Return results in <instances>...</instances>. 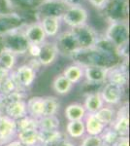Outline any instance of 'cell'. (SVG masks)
<instances>
[{
  "label": "cell",
  "mask_w": 130,
  "mask_h": 146,
  "mask_svg": "<svg viewBox=\"0 0 130 146\" xmlns=\"http://www.w3.org/2000/svg\"><path fill=\"white\" fill-rule=\"evenodd\" d=\"M59 109V102L53 96H44V115L46 116H53L56 115Z\"/></svg>",
  "instance_id": "32"
},
{
  "label": "cell",
  "mask_w": 130,
  "mask_h": 146,
  "mask_svg": "<svg viewBox=\"0 0 130 146\" xmlns=\"http://www.w3.org/2000/svg\"><path fill=\"white\" fill-rule=\"evenodd\" d=\"M64 1H68V0H64Z\"/></svg>",
  "instance_id": "43"
},
{
  "label": "cell",
  "mask_w": 130,
  "mask_h": 146,
  "mask_svg": "<svg viewBox=\"0 0 130 146\" xmlns=\"http://www.w3.org/2000/svg\"><path fill=\"white\" fill-rule=\"evenodd\" d=\"M112 129L119 136H128L129 133V117L127 105L121 107V109L115 114L114 121L110 125Z\"/></svg>",
  "instance_id": "13"
},
{
  "label": "cell",
  "mask_w": 130,
  "mask_h": 146,
  "mask_svg": "<svg viewBox=\"0 0 130 146\" xmlns=\"http://www.w3.org/2000/svg\"><path fill=\"white\" fill-rule=\"evenodd\" d=\"M99 136L105 146H113L119 137V135L112 129L111 126L105 127V129H103V131Z\"/></svg>",
  "instance_id": "33"
},
{
  "label": "cell",
  "mask_w": 130,
  "mask_h": 146,
  "mask_svg": "<svg viewBox=\"0 0 130 146\" xmlns=\"http://www.w3.org/2000/svg\"><path fill=\"white\" fill-rule=\"evenodd\" d=\"M1 36L3 48L11 52L14 55H24L27 53L29 43L22 31H20V28L12 30Z\"/></svg>",
  "instance_id": "2"
},
{
  "label": "cell",
  "mask_w": 130,
  "mask_h": 146,
  "mask_svg": "<svg viewBox=\"0 0 130 146\" xmlns=\"http://www.w3.org/2000/svg\"><path fill=\"white\" fill-rule=\"evenodd\" d=\"M16 56L11 52L3 49L0 52V70L5 73H10L15 67Z\"/></svg>",
  "instance_id": "26"
},
{
  "label": "cell",
  "mask_w": 130,
  "mask_h": 146,
  "mask_svg": "<svg viewBox=\"0 0 130 146\" xmlns=\"http://www.w3.org/2000/svg\"><path fill=\"white\" fill-rule=\"evenodd\" d=\"M62 75L73 85L77 84L84 78V67L80 64H71L65 68Z\"/></svg>",
  "instance_id": "27"
},
{
  "label": "cell",
  "mask_w": 130,
  "mask_h": 146,
  "mask_svg": "<svg viewBox=\"0 0 130 146\" xmlns=\"http://www.w3.org/2000/svg\"><path fill=\"white\" fill-rule=\"evenodd\" d=\"M104 11L111 22H126L128 15V2L127 0H109Z\"/></svg>",
  "instance_id": "7"
},
{
  "label": "cell",
  "mask_w": 130,
  "mask_h": 146,
  "mask_svg": "<svg viewBox=\"0 0 130 146\" xmlns=\"http://www.w3.org/2000/svg\"><path fill=\"white\" fill-rule=\"evenodd\" d=\"M12 74H13L14 79L16 82L18 86L23 90L32 86L37 76L36 69L31 67L29 64L20 65L15 71L12 72Z\"/></svg>",
  "instance_id": "9"
},
{
  "label": "cell",
  "mask_w": 130,
  "mask_h": 146,
  "mask_svg": "<svg viewBox=\"0 0 130 146\" xmlns=\"http://www.w3.org/2000/svg\"><path fill=\"white\" fill-rule=\"evenodd\" d=\"M24 35L26 37L29 44H35V45H41L46 41V34H45L43 28L40 23H32L26 27L24 30Z\"/></svg>",
  "instance_id": "17"
},
{
  "label": "cell",
  "mask_w": 130,
  "mask_h": 146,
  "mask_svg": "<svg viewBox=\"0 0 130 146\" xmlns=\"http://www.w3.org/2000/svg\"><path fill=\"white\" fill-rule=\"evenodd\" d=\"M65 117L70 121H81L84 120L86 115V109H84V105L80 104V103H71L65 108Z\"/></svg>",
  "instance_id": "25"
},
{
  "label": "cell",
  "mask_w": 130,
  "mask_h": 146,
  "mask_svg": "<svg viewBox=\"0 0 130 146\" xmlns=\"http://www.w3.org/2000/svg\"><path fill=\"white\" fill-rule=\"evenodd\" d=\"M0 146H2V145H0Z\"/></svg>",
  "instance_id": "44"
},
{
  "label": "cell",
  "mask_w": 130,
  "mask_h": 146,
  "mask_svg": "<svg viewBox=\"0 0 130 146\" xmlns=\"http://www.w3.org/2000/svg\"><path fill=\"white\" fill-rule=\"evenodd\" d=\"M107 82L113 83L124 88L128 82V72L126 66L123 64H117L109 68L107 75Z\"/></svg>",
  "instance_id": "16"
},
{
  "label": "cell",
  "mask_w": 130,
  "mask_h": 146,
  "mask_svg": "<svg viewBox=\"0 0 130 146\" xmlns=\"http://www.w3.org/2000/svg\"><path fill=\"white\" fill-rule=\"evenodd\" d=\"M55 46L58 50V53H61L65 56H71L75 52L80 50V47L78 45V42L75 38L74 34L71 30L61 32L60 34H57Z\"/></svg>",
  "instance_id": "8"
},
{
  "label": "cell",
  "mask_w": 130,
  "mask_h": 146,
  "mask_svg": "<svg viewBox=\"0 0 130 146\" xmlns=\"http://www.w3.org/2000/svg\"><path fill=\"white\" fill-rule=\"evenodd\" d=\"M60 19L70 28L78 27L86 23L88 20V12L84 7L71 3Z\"/></svg>",
  "instance_id": "5"
},
{
  "label": "cell",
  "mask_w": 130,
  "mask_h": 146,
  "mask_svg": "<svg viewBox=\"0 0 130 146\" xmlns=\"http://www.w3.org/2000/svg\"><path fill=\"white\" fill-rule=\"evenodd\" d=\"M60 121L55 115L46 116L38 119V129L40 131H53L59 129Z\"/></svg>",
  "instance_id": "30"
},
{
  "label": "cell",
  "mask_w": 130,
  "mask_h": 146,
  "mask_svg": "<svg viewBox=\"0 0 130 146\" xmlns=\"http://www.w3.org/2000/svg\"><path fill=\"white\" fill-rule=\"evenodd\" d=\"M3 146H25V145H23L22 143L20 142L18 140H12L10 142L4 144Z\"/></svg>",
  "instance_id": "39"
},
{
  "label": "cell",
  "mask_w": 130,
  "mask_h": 146,
  "mask_svg": "<svg viewBox=\"0 0 130 146\" xmlns=\"http://www.w3.org/2000/svg\"><path fill=\"white\" fill-rule=\"evenodd\" d=\"M4 100H5L4 113L6 116L16 121L27 115L26 101L24 100L23 90L16 92Z\"/></svg>",
  "instance_id": "3"
},
{
  "label": "cell",
  "mask_w": 130,
  "mask_h": 146,
  "mask_svg": "<svg viewBox=\"0 0 130 146\" xmlns=\"http://www.w3.org/2000/svg\"><path fill=\"white\" fill-rule=\"evenodd\" d=\"M123 91L124 88L119 86V85L107 82L101 90L100 95L104 102L110 105H114L117 104L120 101L122 95H123Z\"/></svg>",
  "instance_id": "14"
},
{
  "label": "cell",
  "mask_w": 130,
  "mask_h": 146,
  "mask_svg": "<svg viewBox=\"0 0 130 146\" xmlns=\"http://www.w3.org/2000/svg\"><path fill=\"white\" fill-rule=\"evenodd\" d=\"M40 52V45H35V44H29L27 54L30 55L33 58H37Z\"/></svg>",
  "instance_id": "37"
},
{
  "label": "cell",
  "mask_w": 130,
  "mask_h": 146,
  "mask_svg": "<svg viewBox=\"0 0 130 146\" xmlns=\"http://www.w3.org/2000/svg\"><path fill=\"white\" fill-rule=\"evenodd\" d=\"M18 140L25 146H40L39 129H29L16 131Z\"/></svg>",
  "instance_id": "20"
},
{
  "label": "cell",
  "mask_w": 130,
  "mask_h": 146,
  "mask_svg": "<svg viewBox=\"0 0 130 146\" xmlns=\"http://www.w3.org/2000/svg\"><path fill=\"white\" fill-rule=\"evenodd\" d=\"M84 118H86L84 127H86V131L88 133V135H100L103 129H105V126L96 118L95 115L88 113V115Z\"/></svg>",
  "instance_id": "24"
},
{
  "label": "cell",
  "mask_w": 130,
  "mask_h": 146,
  "mask_svg": "<svg viewBox=\"0 0 130 146\" xmlns=\"http://www.w3.org/2000/svg\"><path fill=\"white\" fill-rule=\"evenodd\" d=\"M61 19L57 17H44L40 19V25L47 37L57 36L60 28Z\"/></svg>",
  "instance_id": "18"
},
{
  "label": "cell",
  "mask_w": 130,
  "mask_h": 146,
  "mask_svg": "<svg viewBox=\"0 0 130 146\" xmlns=\"http://www.w3.org/2000/svg\"><path fill=\"white\" fill-rule=\"evenodd\" d=\"M94 115H95L96 118H97L104 126L108 127L112 124L113 121H114L115 112L114 111V109L111 108L110 106H106V107L103 106L96 113H94Z\"/></svg>",
  "instance_id": "31"
},
{
  "label": "cell",
  "mask_w": 130,
  "mask_h": 146,
  "mask_svg": "<svg viewBox=\"0 0 130 146\" xmlns=\"http://www.w3.org/2000/svg\"><path fill=\"white\" fill-rule=\"evenodd\" d=\"M27 115L32 118L40 119L44 115V96H33L26 101Z\"/></svg>",
  "instance_id": "19"
},
{
  "label": "cell",
  "mask_w": 130,
  "mask_h": 146,
  "mask_svg": "<svg viewBox=\"0 0 130 146\" xmlns=\"http://www.w3.org/2000/svg\"><path fill=\"white\" fill-rule=\"evenodd\" d=\"M104 105V101L101 98L100 92H95V93H90L86 96L84 100V107L86 111L91 114H94L98 111L100 108H102Z\"/></svg>",
  "instance_id": "22"
},
{
  "label": "cell",
  "mask_w": 130,
  "mask_h": 146,
  "mask_svg": "<svg viewBox=\"0 0 130 146\" xmlns=\"http://www.w3.org/2000/svg\"><path fill=\"white\" fill-rule=\"evenodd\" d=\"M7 74H8V73H5V72H3V71H1V70H0V81H1V80L3 79Z\"/></svg>",
  "instance_id": "41"
},
{
  "label": "cell",
  "mask_w": 130,
  "mask_h": 146,
  "mask_svg": "<svg viewBox=\"0 0 130 146\" xmlns=\"http://www.w3.org/2000/svg\"><path fill=\"white\" fill-rule=\"evenodd\" d=\"M70 4L69 1H64V0H44L35 9V12L40 19L44 17L61 18Z\"/></svg>",
  "instance_id": "4"
},
{
  "label": "cell",
  "mask_w": 130,
  "mask_h": 146,
  "mask_svg": "<svg viewBox=\"0 0 130 146\" xmlns=\"http://www.w3.org/2000/svg\"><path fill=\"white\" fill-rule=\"evenodd\" d=\"M109 0H88L89 4L97 10H104Z\"/></svg>",
  "instance_id": "36"
},
{
  "label": "cell",
  "mask_w": 130,
  "mask_h": 146,
  "mask_svg": "<svg viewBox=\"0 0 130 146\" xmlns=\"http://www.w3.org/2000/svg\"><path fill=\"white\" fill-rule=\"evenodd\" d=\"M109 68L97 65H87L84 66V77L91 85L102 84L107 82Z\"/></svg>",
  "instance_id": "15"
},
{
  "label": "cell",
  "mask_w": 130,
  "mask_h": 146,
  "mask_svg": "<svg viewBox=\"0 0 130 146\" xmlns=\"http://www.w3.org/2000/svg\"><path fill=\"white\" fill-rule=\"evenodd\" d=\"M66 133L72 138H81L86 133L84 122L81 121H70L66 126Z\"/></svg>",
  "instance_id": "29"
},
{
  "label": "cell",
  "mask_w": 130,
  "mask_h": 146,
  "mask_svg": "<svg viewBox=\"0 0 130 146\" xmlns=\"http://www.w3.org/2000/svg\"><path fill=\"white\" fill-rule=\"evenodd\" d=\"M13 7L20 8V10H35L44 0H9Z\"/></svg>",
  "instance_id": "34"
},
{
  "label": "cell",
  "mask_w": 130,
  "mask_h": 146,
  "mask_svg": "<svg viewBox=\"0 0 130 146\" xmlns=\"http://www.w3.org/2000/svg\"><path fill=\"white\" fill-rule=\"evenodd\" d=\"M16 135V121L4 114H0V145L10 142Z\"/></svg>",
  "instance_id": "11"
},
{
  "label": "cell",
  "mask_w": 130,
  "mask_h": 146,
  "mask_svg": "<svg viewBox=\"0 0 130 146\" xmlns=\"http://www.w3.org/2000/svg\"><path fill=\"white\" fill-rule=\"evenodd\" d=\"M62 139V133H60L59 129H53V131H40L39 129L40 146H49L59 142Z\"/></svg>",
  "instance_id": "23"
},
{
  "label": "cell",
  "mask_w": 130,
  "mask_h": 146,
  "mask_svg": "<svg viewBox=\"0 0 130 146\" xmlns=\"http://www.w3.org/2000/svg\"><path fill=\"white\" fill-rule=\"evenodd\" d=\"M73 88V84L69 80H67L62 74L58 75L54 78L53 82V89L58 95H67Z\"/></svg>",
  "instance_id": "28"
},
{
  "label": "cell",
  "mask_w": 130,
  "mask_h": 146,
  "mask_svg": "<svg viewBox=\"0 0 130 146\" xmlns=\"http://www.w3.org/2000/svg\"><path fill=\"white\" fill-rule=\"evenodd\" d=\"M4 106H5V100H4L3 96H0V114H3Z\"/></svg>",
  "instance_id": "40"
},
{
  "label": "cell",
  "mask_w": 130,
  "mask_h": 146,
  "mask_svg": "<svg viewBox=\"0 0 130 146\" xmlns=\"http://www.w3.org/2000/svg\"><path fill=\"white\" fill-rule=\"evenodd\" d=\"M3 44H2V39H1V36H0V52L3 50Z\"/></svg>",
  "instance_id": "42"
},
{
  "label": "cell",
  "mask_w": 130,
  "mask_h": 146,
  "mask_svg": "<svg viewBox=\"0 0 130 146\" xmlns=\"http://www.w3.org/2000/svg\"><path fill=\"white\" fill-rule=\"evenodd\" d=\"M24 19L16 12L0 13V35L22 27Z\"/></svg>",
  "instance_id": "10"
},
{
  "label": "cell",
  "mask_w": 130,
  "mask_h": 146,
  "mask_svg": "<svg viewBox=\"0 0 130 146\" xmlns=\"http://www.w3.org/2000/svg\"><path fill=\"white\" fill-rule=\"evenodd\" d=\"M113 146H129V139L128 136H119L117 142Z\"/></svg>",
  "instance_id": "38"
},
{
  "label": "cell",
  "mask_w": 130,
  "mask_h": 146,
  "mask_svg": "<svg viewBox=\"0 0 130 146\" xmlns=\"http://www.w3.org/2000/svg\"><path fill=\"white\" fill-rule=\"evenodd\" d=\"M23 90V89L20 88L16 84V82L14 79L13 74L10 72L4 77L3 79L0 81V96L6 98L7 96H11L12 94L16 93V92Z\"/></svg>",
  "instance_id": "21"
},
{
  "label": "cell",
  "mask_w": 130,
  "mask_h": 146,
  "mask_svg": "<svg viewBox=\"0 0 130 146\" xmlns=\"http://www.w3.org/2000/svg\"><path fill=\"white\" fill-rule=\"evenodd\" d=\"M58 55L59 53H58L55 44L45 41L40 45V52L36 60H38L41 66H49L55 62Z\"/></svg>",
  "instance_id": "12"
},
{
  "label": "cell",
  "mask_w": 130,
  "mask_h": 146,
  "mask_svg": "<svg viewBox=\"0 0 130 146\" xmlns=\"http://www.w3.org/2000/svg\"><path fill=\"white\" fill-rule=\"evenodd\" d=\"M112 45L117 48L120 56V52L127 48L129 42V27L126 22H111L106 29L105 37Z\"/></svg>",
  "instance_id": "1"
},
{
  "label": "cell",
  "mask_w": 130,
  "mask_h": 146,
  "mask_svg": "<svg viewBox=\"0 0 130 146\" xmlns=\"http://www.w3.org/2000/svg\"><path fill=\"white\" fill-rule=\"evenodd\" d=\"M16 131H23V129H38V120L26 115L23 118L16 120Z\"/></svg>",
  "instance_id": "35"
},
{
  "label": "cell",
  "mask_w": 130,
  "mask_h": 146,
  "mask_svg": "<svg viewBox=\"0 0 130 146\" xmlns=\"http://www.w3.org/2000/svg\"><path fill=\"white\" fill-rule=\"evenodd\" d=\"M70 30L74 34L75 38L78 42V45L82 50L92 48L99 38L95 30L91 27H89L87 23L81 25V27L71 28Z\"/></svg>",
  "instance_id": "6"
}]
</instances>
